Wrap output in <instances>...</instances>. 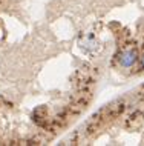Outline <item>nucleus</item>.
I'll return each mask as SVG.
<instances>
[{
    "instance_id": "obj_1",
    "label": "nucleus",
    "mask_w": 144,
    "mask_h": 146,
    "mask_svg": "<svg viewBox=\"0 0 144 146\" xmlns=\"http://www.w3.org/2000/svg\"><path fill=\"white\" fill-rule=\"evenodd\" d=\"M138 51L137 48H132V49H127L124 51L121 54V57H120V65L123 66V68H130V66H133L135 63L138 60Z\"/></svg>"
},
{
    "instance_id": "obj_2",
    "label": "nucleus",
    "mask_w": 144,
    "mask_h": 146,
    "mask_svg": "<svg viewBox=\"0 0 144 146\" xmlns=\"http://www.w3.org/2000/svg\"><path fill=\"white\" fill-rule=\"evenodd\" d=\"M139 68L144 69V54H143L141 57H139Z\"/></svg>"
}]
</instances>
